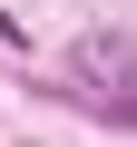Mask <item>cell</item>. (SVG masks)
Wrapping results in <instances>:
<instances>
[{"mask_svg":"<svg viewBox=\"0 0 137 147\" xmlns=\"http://www.w3.org/2000/svg\"><path fill=\"white\" fill-rule=\"evenodd\" d=\"M68 88H79L88 108H127V98H137V39H127V30L68 39Z\"/></svg>","mask_w":137,"mask_h":147,"instance_id":"1","label":"cell"},{"mask_svg":"<svg viewBox=\"0 0 137 147\" xmlns=\"http://www.w3.org/2000/svg\"><path fill=\"white\" fill-rule=\"evenodd\" d=\"M0 49H30V39H20V30H10V20H0Z\"/></svg>","mask_w":137,"mask_h":147,"instance_id":"2","label":"cell"}]
</instances>
